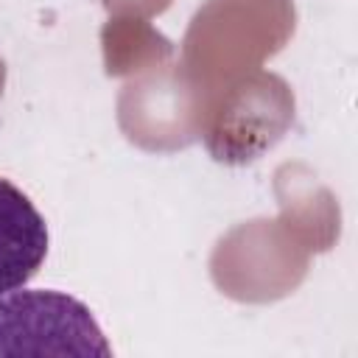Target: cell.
I'll list each match as a JSON object with an SVG mask.
<instances>
[{
  "label": "cell",
  "instance_id": "obj_2",
  "mask_svg": "<svg viewBox=\"0 0 358 358\" xmlns=\"http://www.w3.org/2000/svg\"><path fill=\"white\" fill-rule=\"evenodd\" d=\"M48 224L34 201L0 176V296L22 288L48 257Z\"/></svg>",
  "mask_w": 358,
  "mask_h": 358
},
{
  "label": "cell",
  "instance_id": "obj_1",
  "mask_svg": "<svg viewBox=\"0 0 358 358\" xmlns=\"http://www.w3.org/2000/svg\"><path fill=\"white\" fill-rule=\"evenodd\" d=\"M0 355L109 358L112 347L81 299L53 288H31L0 296Z\"/></svg>",
  "mask_w": 358,
  "mask_h": 358
}]
</instances>
